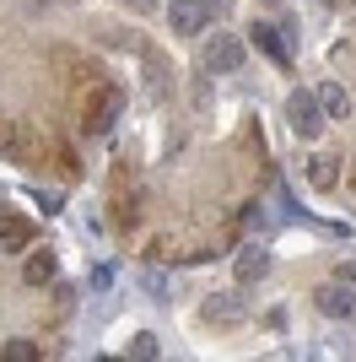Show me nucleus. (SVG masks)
Here are the masks:
<instances>
[{
    "label": "nucleus",
    "mask_w": 356,
    "mask_h": 362,
    "mask_svg": "<svg viewBox=\"0 0 356 362\" xmlns=\"http://www.w3.org/2000/svg\"><path fill=\"white\" fill-rule=\"evenodd\" d=\"M108 211H114L119 233H135L141 216H146V195H141V184L130 179V168H119V173H114V200H108Z\"/></svg>",
    "instance_id": "obj_1"
},
{
    "label": "nucleus",
    "mask_w": 356,
    "mask_h": 362,
    "mask_svg": "<svg viewBox=\"0 0 356 362\" xmlns=\"http://www.w3.org/2000/svg\"><path fill=\"white\" fill-rule=\"evenodd\" d=\"M119 114H124V92L119 87H97L87 103H81V130H87V136H108V130L119 124Z\"/></svg>",
    "instance_id": "obj_2"
},
{
    "label": "nucleus",
    "mask_w": 356,
    "mask_h": 362,
    "mask_svg": "<svg viewBox=\"0 0 356 362\" xmlns=\"http://www.w3.org/2000/svg\"><path fill=\"white\" fill-rule=\"evenodd\" d=\"M286 119H292V130L302 141H313L319 130H324V103H319V92L292 87V92H286Z\"/></svg>",
    "instance_id": "obj_3"
},
{
    "label": "nucleus",
    "mask_w": 356,
    "mask_h": 362,
    "mask_svg": "<svg viewBox=\"0 0 356 362\" xmlns=\"http://www.w3.org/2000/svg\"><path fill=\"white\" fill-rule=\"evenodd\" d=\"M237 65H243V38H237V33H216L206 44V71L210 76H232Z\"/></svg>",
    "instance_id": "obj_4"
},
{
    "label": "nucleus",
    "mask_w": 356,
    "mask_h": 362,
    "mask_svg": "<svg viewBox=\"0 0 356 362\" xmlns=\"http://www.w3.org/2000/svg\"><path fill=\"white\" fill-rule=\"evenodd\" d=\"M319 314L335 319V325H356V292L345 287V281H329V287H319Z\"/></svg>",
    "instance_id": "obj_5"
},
{
    "label": "nucleus",
    "mask_w": 356,
    "mask_h": 362,
    "mask_svg": "<svg viewBox=\"0 0 356 362\" xmlns=\"http://www.w3.org/2000/svg\"><path fill=\"white\" fill-rule=\"evenodd\" d=\"M32 238H38V227L28 222V216L16 211H0V255H28Z\"/></svg>",
    "instance_id": "obj_6"
},
{
    "label": "nucleus",
    "mask_w": 356,
    "mask_h": 362,
    "mask_svg": "<svg viewBox=\"0 0 356 362\" xmlns=\"http://www.w3.org/2000/svg\"><path fill=\"white\" fill-rule=\"evenodd\" d=\"M167 22H173V33L194 38V33L210 22V0H173V6H167Z\"/></svg>",
    "instance_id": "obj_7"
},
{
    "label": "nucleus",
    "mask_w": 356,
    "mask_h": 362,
    "mask_svg": "<svg viewBox=\"0 0 356 362\" xmlns=\"http://www.w3.org/2000/svg\"><path fill=\"white\" fill-rule=\"evenodd\" d=\"M232 276L243 281V287L265 281V276H270V249H259V243H243V249L232 255Z\"/></svg>",
    "instance_id": "obj_8"
},
{
    "label": "nucleus",
    "mask_w": 356,
    "mask_h": 362,
    "mask_svg": "<svg viewBox=\"0 0 356 362\" xmlns=\"http://www.w3.org/2000/svg\"><path fill=\"white\" fill-rule=\"evenodd\" d=\"M249 44H254V49H265L275 65H292V28L275 33L270 22H254V28H249Z\"/></svg>",
    "instance_id": "obj_9"
},
{
    "label": "nucleus",
    "mask_w": 356,
    "mask_h": 362,
    "mask_svg": "<svg viewBox=\"0 0 356 362\" xmlns=\"http://www.w3.org/2000/svg\"><path fill=\"white\" fill-rule=\"evenodd\" d=\"M200 319H206L210 330H227V325H237V319H243V303L227 298V292H216V298L200 303Z\"/></svg>",
    "instance_id": "obj_10"
},
{
    "label": "nucleus",
    "mask_w": 356,
    "mask_h": 362,
    "mask_svg": "<svg viewBox=\"0 0 356 362\" xmlns=\"http://www.w3.org/2000/svg\"><path fill=\"white\" fill-rule=\"evenodd\" d=\"M0 157H6V163H28L32 157V136L16 119H0Z\"/></svg>",
    "instance_id": "obj_11"
},
{
    "label": "nucleus",
    "mask_w": 356,
    "mask_h": 362,
    "mask_svg": "<svg viewBox=\"0 0 356 362\" xmlns=\"http://www.w3.org/2000/svg\"><path fill=\"white\" fill-rule=\"evenodd\" d=\"M54 271H59L54 249H28V259H22V281H28V287H49Z\"/></svg>",
    "instance_id": "obj_12"
},
{
    "label": "nucleus",
    "mask_w": 356,
    "mask_h": 362,
    "mask_svg": "<svg viewBox=\"0 0 356 362\" xmlns=\"http://www.w3.org/2000/svg\"><path fill=\"white\" fill-rule=\"evenodd\" d=\"M141 60H146V87L157 92V103H167V98H173V65H167V54L146 49Z\"/></svg>",
    "instance_id": "obj_13"
},
{
    "label": "nucleus",
    "mask_w": 356,
    "mask_h": 362,
    "mask_svg": "<svg viewBox=\"0 0 356 362\" xmlns=\"http://www.w3.org/2000/svg\"><path fill=\"white\" fill-rule=\"evenodd\" d=\"M308 179H313V189H335V184H340V157H335V151H319L308 163Z\"/></svg>",
    "instance_id": "obj_14"
},
{
    "label": "nucleus",
    "mask_w": 356,
    "mask_h": 362,
    "mask_svg": "<svg viewBox=\"0 0 356 362\" xmlns=\"http://www.w3.org/2000/svg\"><path fill=\"white\" fill-rule=\"evenodd\" d=\"M319 103H324L329 119H351V92H345L340 81H324V87H319Z\"/></svg>",
    "instance_id": "obj_15"
},
{
    "label": "nucleus",
    "mask_w": 356,
    "mask_h": 362,
    "mask_svg": "<svg viewBox=\"0 0 356 362\" xmlns=\"http://www.w3.org/2000/svg\"><path fill=\"white\" fill-rule=\"evenodd\" d=\"M97 38H103L108 49H135V54H146V49H151L146 38H141V33H124V28H103Z\"/></svg>",
    "instance_id": "obj_16"
},
{
    "label": "nucleus",
    "mask_w": 356,
    "mask_h": 362,
    "mask_svg": "<svg viewBox=\"0 0 356 362\" xmlns=\"http://www.w3.org/2000/svg\"><path fill=\"white\" fill-rule=\"evenodd\" d=\"M0 357H6V362H32V357H38V346H32V341H6Z\"/></svg>",
    "instance_id": "obj_17"
},
{
    "label": "nucleus",
    "mask_w": 356,
    "mask_h": 362,
    "mask_svg": "<svg viewBox=\"0 0 356 362\" xmlns=\"http://www.w3.org/2000/svg\"><path fill=\"white\" fill-rule=\"evenodd\" d=\"M130 357H157V335H135V341H130Z\"/></svg>",
    "instance_id": "obj_18"
},
{
    "label": "nucleus",
    "mask_w": 356,
    "mask_h": 362,
    "mask_svg": "<svg viewBox=\"0 0 356 362\" xmlns=\"http://www.w3.org/2000/svg\"><path fill=\"white\" fill-rule=\"evenodd\" d=\"M59 173H65V179H81V157H76V151H59Z\"/></svg>",
    "instance_id": "obj_19"
},
{
    "label": "nucleus",
    "mask_w": 356,
    "mask_h": 362,
    "mask_svg": "<svg viewBox=\"0 0 356 362\" xmlns=\"http://www.w3.org/2000/svg\"><path fill=\"white\" fill-rule=\"evenodd\" d=\"M130 11H157V0H124Z\"/></svg>",
    "instance_id": "obj_20"
},
{
    "label": "nucleus",
    "mask_w": 356,
    "mask_h": 362,
    "mask_svg": "<svg viewBox=\"0 0 356 362\" xmlns=\"http://www.w3.org/2000/svg\"><path fill=\"white\" fill-rule=\"evenodd\" d=\"M340 276H345V281H356V259H351V265H345V271H340Z\"/></svg>",
    "instance_id": "obj_21"
},
{
    "label": "nucleus",
    "mask_w": 356,
    "mask_h": 362,
    "mask_svg": "<svg viewBox=\"0 0 356 362\" xmlns=\"http://www.w3.org/2000/svg\"><path fill=\"white\" fill-rule=\"evenodd\" d=\"M49 6H71V0H49Z\"/></svg>",
    "instance_id": "obj_22"
},
{
    "label": "nucleus",
    "mask_w": 356,
    "mask_h": 362,
    "mask_svg": "<svg viewBox=\"0 0 356 362\" xmlns=\"http://www.w3.org/2000/svg\"><path fill=\"white\" fill-rule=\"evenodd\" d=\"M265 6H281V0H265Z\"/></svg>",
    "instance_id": "obj_23"
},
{
    "label": "nucleus",
    "mask_w": 356,
    "mask_h": 362,
    "mask_svg": "<svg viewBox=\"0 0 356 362\" xmlns=\"http://www.w3.org/2000/svg\"><path fill=\"white\" fill-rule=\"evenodd\" d=\"M351 189H356V173H351Z\"/></svg>",
    "instance_id": "obj_24"
}]
</instances>
